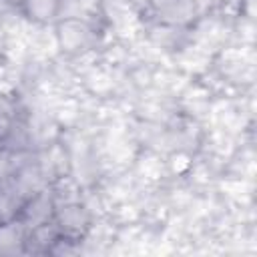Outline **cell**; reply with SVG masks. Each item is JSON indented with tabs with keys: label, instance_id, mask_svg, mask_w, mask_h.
Listing matches in <instances>:
<instances>
[{
	"label": "cell",
	"instance_id": "obj_1",
	"mask_svg": "<svg viewBox=\"0 0 257 257\" xmlns=\"http://www.w3.org/2000/svg\"><path fill=\"white\" fill-rule=\"evenodd\" d=\"M54 209H56V201H54L52 193L42 187V189L34 191L32 195H28L18 205L14 219H18L30 231V229H34L38 225L50 223L54 219Z\"/></svg>",
	"mask_w": 257,
	"mask_h": 257
},
{
	"label": "cell",
	"instance_id": "obj_3",
	"mask_svg": "<svg viewBox=\"0 0 257 257\" xmlns=\"http://www.w3.org/2000/svg\"><path fill=\"white\" fill-rule=\"evenodd\" d=\"M52 223H54L58 235L78 241L86 233L90 219H88L86 209L80 203H64V205L56 203Z\"/></svg>",
	"mask_w": 257,
	"mask_h": 257
},
{
	"label": "cell",
	"instance_id": "obj_4",
	"mask_svg": "<svg viewBox=\"0 0 257 257\" xmlns=\"http://www.w3.org/2000/svg\"><path fill=\"white\" fill-rule=\"evenodd\" d=\"M58 40L62 50L74 52L88 46L92 40V22L74 20V18H60L58 24Z\"/></svg>",
	"mask_w": 257,
	"mask_h": 257
},
{
	"label": "cell",
	"instance_id": "obj_6",
	"mask_svg": "<svg viewBox=\"0 0 257 257\" xmlns=\"http://www.w3.org/2000/svg\"><path fill=\"white\" fill-rule=\"evenodd\" d=\"M16 124V114H14V108L12 104L0 96V145L8 139V135L12 133Z\"/></svg>",
	"mask_w": 257,
	"mask_h": 257
},
{
	"label": "cell",
	"instance_id": "obj_5",
	"mask_svg": "<svg viewBox=\"0 0 257 257\" xmlns=\"http://www.w3.org/2000/svg\"><path fill=\"white\" fill-rule=\"evenodd\" d=\"M28 229L18 221L10 219L0 225V253H24Z\"/></svg>",
	"mask_w": 257,
	"mask_h": 257
},
{
	"label": "cell",
	"instance_id": "obj_2",
	"mask_svg": "<svg viewBox=\"0 0 257 257\" xmlns=\"http://www.w3.org/2000/svg\"><path fill=\"white\" fill-rule=\"evenodd\" d=\"M151 14L163 26H189L199 12L197 0H149Z\"/></svg>",
	"mask_w": 257,
	"mask_h": 257
}]
</instances>
